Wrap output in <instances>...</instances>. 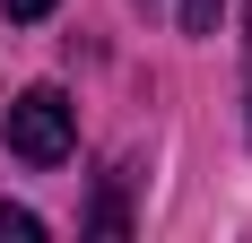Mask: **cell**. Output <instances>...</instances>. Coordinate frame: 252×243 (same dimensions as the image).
<instances>
[{
	"label": "cell",
	"instance_id": "6da1fadb",
	"mask_svg": "<svg viewBox=\"0 0 252 243\" xmlns=\"http://www.w3.org/2000/svg\"><path fill=\"white\" fill-rule=\"evenodd\" d=\"M70 139H78V122H70V96L61 87H26L9 104V156L18 165H61Z\"/></svg>",
	"mask_w": 252,
	"mask_h": 243
},
{
	"label": "cell",
	"instance_id": "7a4b0ae2",
	"mask_svg": "<svg viewBox=\"0 0 252 243\" xmlns=\"http://www.w3.org/2000/svg\"><path fill=\"white\" fill-rule=\"evenodd\" d=\"M0 243H44V217H35V209H9V200H0Z\"/></svg>",
	"mask_w": 252,
	"mask_h": 243
},
{
	"label": "cell",
	"instance_id": "3957f363",
	"mask_svg": "<svg viewBox=\"0 0 252 243\" xmlns=\"http://www.w3.org/2000/svg\"><path fill=\"white\" fill-rule=\"evenodd\" d=\"M218 9H226V0H183V35H209V26H218Z\"/></svg>",
	"mask_w": 252,
	"mask_h": 243
},
{
	"label": "cell",
	"instance_id": "277c9868",
	"mask_svg": "<svg viewBox=\"0 0 252 243\" xmlns=\"http://www.w3.org/2000/svg\"><path fill=\"white\" fill-rule=\"evenodd\" d=\"M0 9H9V26H35V18H52L61 0H0Z\"/></svg>",
	"mask_w": 252,
	"mask_h": 243
},
{
	"label": "cell",
	"instance_id": "5b68a950",
	"mask_svg": "<svg viewBox=\"0 0 252 243\" xmlns=\"http://www.w3.org/2000/svg\"><path fill=\"white\" fill-rule=\"evenodd\" d=\"M244 61H252V26H244Z\"/></svg>",
	"mask_w": 252,
	"mask_h": 243
}]
</instances>
